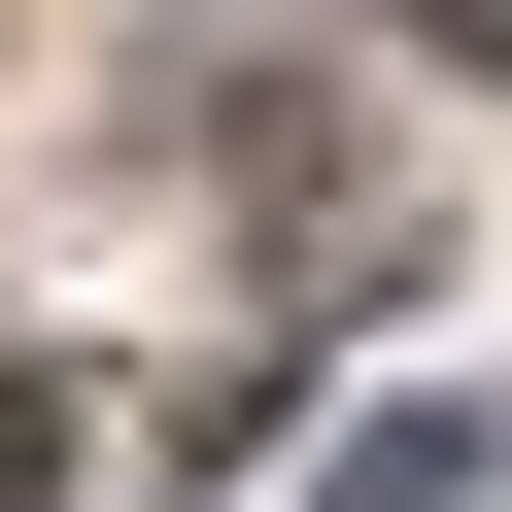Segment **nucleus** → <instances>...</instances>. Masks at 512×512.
<instances>
[{
  "label": "nucleus",
  "mask_w": 512,
  "mask_h": 512,
  "mask_svg": "<svg viewBox=\"0 0 512 512\" xmlns=\"http://www.w3.org/2000/svg\"><path fill=\"white\" fill-rule=\"evenodd\" d=\"M0 512H69V376H0Z\"/></svg>",
  "instance_id": "f257e3e1"
}]
</instances>
